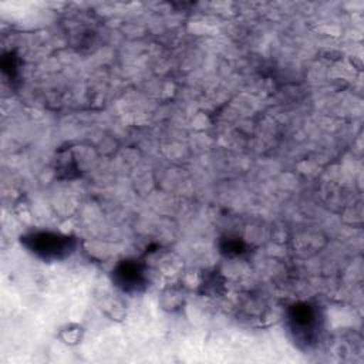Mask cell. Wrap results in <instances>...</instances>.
<instances>
[{"instance_id": "4", "label": "cell", "mask_w": 364, "mask_h": 364, "mask_svg": "<svg viewBox=\"0 0 364 364\" xmlns=\"http://www.w3.org/2000/svg\"><path fill=\"white\" fill-rule=\"evenodd\" d=\"M222 252L228 256H239L245 252V243L239 239H225L222 245Z\"/></svg>"}, {"instance_id": "3", "label": "cell", "mask_w": 364, "mask_h": 364, "mask_svg": "<svg viewBox=\"0 0 364 364\" xmlns=\"http://www.w3.org/2000/svg\"><path fill=\"white\" fill-rule=\"evenodd\" d=\"M114 283L125 293H138L146 286L145 266L138 260H122L112 272Z\"/></svg>"}, {"instance_id": "2", "label": "cell", "mask_w": 364, "mask_h": 364, "mask_svg": "<svg viewBox=\"0 0 364 364\" xmlns=\"http://www.w3.org/2000/svg\"><path fill=\"white\" fill-rule=\"evenodd\" d=\"M23 245L43 260H60L70 256L77 246L71 236L54 232H36L21 237Z\"/></svg>"}, {"instance_id": "1", "label": "cell", "mask_w": 364, "mask_h": 364, "mask_svg": "<svg viewBox=\"0 0 364 364\" xmlns=\"http://www.w3.org/2000/svg\"><path fill=\"white\" fill-rule=\"evenodd\" d=\"M287 324L297 344L311 347L321 331V313L310 303H296L287 310Z\"/></svg>"}]
</instances>
